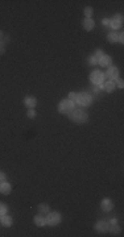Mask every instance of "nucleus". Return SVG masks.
Returning a JSON list of instances; mask_svg holds the SVG:
<instances>
[{"mask_svg":"<svg viewBox=\"0 0 124 237\" xmlns=\"http://www.w3.org/2000/svg\"><path fill=\"white\" fill-rule=\"evenodd\" d=\"M74 108H75V106H74L73 100H62L58 106V111L61 113H70L74 111Z\"/></svg>","mask_w":124,"mask_h":237,"instance_id":"2","label":"nucleus"},{"mask_svg":"<svg viewBox=\"0 0 124 237\" xmlns=\"http://www.w3.org/2000/svg\"><path fill=\"white\" fill-rule=\"evenodd\" d=\"M4 181H5V174L0 171V182H4Z\"/></svg>","mask_w":124,"mask_h":237,"instance_id":"26","label":"nucleus"},{"mask_svg":"<svg viewBox=\"0 0 124 237\" xmlns=\"http://www.w3.org/2000/svg\"><path fill=\"white\" fill-rule=\"evenodd\" d=\"M85 16L87 18H90L91 16H93V8H91V7H86L85 8Z\"/></svg>","mask_w":124,"mask_h":237,"instance_id":"19","label":"nucleus"},{"mask_svg":"<svg viewBox=\"0 0 124 237\" xmlns=\"http://www.w3.org/2000/svg\"><path fill=\"white\" fill-rule=\"evenodd\" d=\"M4 52H5L4 42H1V41H0V55H1V54H4Z\"/></svg>","mask_w":124,"mask_h":237,"instance_id":"23","label":"nucleus"},{"mask_svg":"<svg viewBox=\"0 0 124 237\" xmlns=\"http://www.w3.org/2000/svg\"><path fill=\"white\" fill-rule=\"evenodd\" d=\"M103 88L107 91V92H112V91L115 90V83H114L112 80H110V82H107V83L104 84Z\"/></svg>","mask_w":124,"mask_h":237,"instance_id":"16","label":"nucleus"},{"mask_svg":"<svg viewBox=\"0 0 124 237\" xmlns=\"http://www.w3.org/2000/svg\"><path fill=\"white\" fill-rule=\"evenodd\" d=\"M123 86H124L123 80H119V88H123Z\"/></svg>","mask_w":124,"mask_h":237,"instance_id":"29","label":"nucleus"},{"mask_svg":"<svg viewBox=\"0 0 124 237\" xmlns=\"http://www.w3.org/2000/svg\"><path fill=\"white\" fill-rule=\"evenodd\" d=\"M5 213H7V205L3 204V203H0V217L4 216Z\"/></svg>","mask_w":124,"mask_h":237,"instance_id":"21","label":"nucleus"},{"mask_svg":"<svg viewBox=\"0 0 124 237\" xmlns=\"http://www.w3.org/2000/svg\"><path fill=\"white\" fill-rule=\"evenodd\" d=\"M24 103H25V106L30 109V108H34V107H36L37 100H36V97H33V96H28V97H25Z\"/></svg>","mask_w":124,"mask_h":237,"instance_id":"9","label":"nucleus"},{"mask_svg":"<svg viewBox=\"0 0 124 237\" xmlns=\"http://www.w3.org/2000/svg\"><path fill=\"white\" fill-rule=\"evenodd\" d=\"M46 223V219L42 216V215H37L36 217H34V224H36L37 227H44Z\"/></svg>","mask_w":124,"mask_h":237,"instance_id":"14","label":"nucleus"},{"mask_svg":"<svg viewBox=\"0 0 124 237\" xmlns=\"http://www.w3.org/2000/svg\"><path fill=\"white\" fill-rule=\"evenodd\" d=\"M90 80L93 82L94 84H100L104 80V74H103V72H100V71H98V70H95V71L91 72Z\"/></svg>","mask_w":124,"mask_h":237,"instance_id":"5","label":"nucleus"},{"mask_svg":"<svg viewBox=\"0 0 124 237\" xmlns=\"http://www.w3.org/2000/svg\"><path fill=\"white\" fill-rule=\"evenodd\" d=\"M69 97H70V100H75V99H77V94H75V92H70L69 94Z\"/></svg>","mask_w":124,"mask_h":237,"instance_id":"24","label":"nucleus"},{"mask_svg":"<svg viewBox=\"0 0 124 237\" xmlns=\"http://www.w3.org/2000/svg\"><path fill=\"white\" fill-rule=\"evenodd\" d=\"M94 27H95V23L91 20V18H85V20H83V28H85V30H93Z\"/></svg>","mask_w":124,"mask_h":237,"instance_id":"11","label":"nucleus"},{"mask_svg":"<svg viewBox=\"0 0 124 237\" xmlns=\"http://www.w3.org/2000/svg\"><path fill=\"white\" fill-rule=\"evenodd\" d=\"M59 221H61V215L58 212H53V213L48 212V216H46L48 224H50V225H57V224H59Z\"/></svg>","mask_w":124,"mask_h":237,"instance_id":"4","label":"nucleus"},{"mask_svg":"<svg viewBox=\"0 0 124 237\" xmlns=\"http://www.w3.org/2000/svg\"><path fill=\"white\" fill-rule=\"evenodd\" d=\"M107 38H108L110 42H116V41H117V34L116 33H108V37H107Z\"/></svg>","mask_w":124,"mask_h":237,"instance_id":"20","label":"nucleus"},{"mask_svg":"<svg viewBox=\"0 0 124 237\" xmlns=\"http://www.w3.org/2000/svg\"><path fill=\"white\" fill-rule=\"evenodd\" d=\"M75 100H77V103L81 104V106L87 107L91 104V102H93V97H91V95L87 94V92H81V94H77V99Z\"/></svg>","mask_w":124,"mask_h":237,"instance_id":"3","label":"nucleus"},{"mask_svg":"<svg viewBox=\"0 0 124 237\" xmlns=\"http://www.w3.org/2000/svg\"><path fill=\"white\" fill-rule=\"evenodd\" d=\"M123 24V16L122 15H116L115 17L112 18V20L110 21V25L112 28H115V29H117V28H120Z\"/></svg>","mask_w":124,"mask_h":237,"instance_id":"6","label":"nucleus"},{"mask_svg":"<svg viewBox=\"0 0 124 237\" xmlns=\"http://www.w3.org/2000/svg\"><path fill=\"white\" fill-rule=\"evenodd\" d=\"M34 116H36V112L33 111V108H30L29 111H28V117H29V119H34Z\"/></svg>","mask_w":124,"mask_h":237,"instance_id":"22","label":"nucleus"},{"mask_svg":"<svg viewBox=\"0 0 124 237\" xmlns=\"http://www.w3.org/2000/svg\"><path fill=\"white\" fill-rule=\"evenodd\" d=\"M103 55H104L103 52H102L100 49H98V50H97V55H95V58H97V57H99V58H100V57H103Z\"/></svg>","mask_w":124,"mask_h":237,"instance_id":"25","label":"nucleus"},{"mask_svg":"<svg viewBox=\"0 0 124 237\" xmlns=\"http://www.w3.org/2000/svg\"><path fill=\"white\" fill-rule=\"evenodd\" d=\"M117 75H119V71H117L116 67H114V66H110V67L107 69V77H110L111 79H116Z\"/></svg>","mask_w":124,"mask_h":237,"instance_id":"10","label":"nucleus"},{"mask_svg":"<svg viewBox=\"0 0 124 237\" xmlns=\"http://www.w3.org/2000/svg\"><path fill=\"white\" fill-rule=\"evenodd\" d=\"M1 224H3L4 227H11V225H12V219H11V216H7V215L1 216Z\"/></svg>","mask_w":124,"mask_h":237,"instance_id":"15","label":"nucleus"},{"mask_svg":"<svg viewBox=\"0 0 124 237\" xmlns=\"http://www.w3.org/2000/svg\"><path fill=\"white\" fill-rule=\"evenodd\" d=\"M102 23H103L104 27H108V25H110V20H108V18H103V21H102Z\"/></svg>","mask_w":124,"mask_h":237,"instance_id":"27","label":"nucleus"},{"mask_svg":"<svg viewBox=\"0 0 124 237\" xmlns=\"http://www.w3.org/2000/svg\"><path fill=\"white\" fill-rule=\"evenodd\" d=\"M3 36H4V34H3V32H1V30H0V40H1V38H3Z\"/></svg>","mask_w":124,"mask_h":237,"instance_id":"30","label":"nucleus"},{"mask_svg":"<svg viewBox=\"0 0 124 237\" xmlns=\"http://www.w3.org/2000/svg\"><path fill=\"white\" fill-rule=\"evenodd\" d=\"M95 229L99 230V232H107L108 230V223H106V221H98L95 224Z\"/></svg>","mask_w":124,"mask_h":237,"instance_id":"8","label":"nucleus"},{"mask_svg":"<svg viewBox=\"0 0 124 237\" xmlns=\"http://www.w3.org/2000/svg\"><path fill=\"white\" fill-rule=\"evenodd\" d=\"M39 211H40L41 213H48V212L50 211V208H49V205H48V204L42 203V204L39 205Z\"/></svg>","mask_w":124,"mask_h":237,"instance_id":"18","label":"nucleus"},{"mask_svg":"<svg viewBox=\"0 0 124 237\" xmlns=\"http://www.w3.org/2000/svg\"><path fill=\"white\" fill-rule=\"evenodd\" d=\"M0 192H3V194H9L11 192V185L7 182H1L0 183Z\"/></svg>","mask_w":124,"mask_h":237,"instance_id":"13","label":"nucleus"},{"mask_svg":"<svg viewBox=\"0 0 124 237\" xmlns=\"http://www.w3.org/2000/svg\"><path fill=\"white\" fill-rule=\"evenodd\" d=\"M70 119L78 124H83L88 120V115L83 109H74L73 112H70Z\"/></svg>","mask_w":124,"mask_h":237,"instance_id":"1","label":"nucleus"},{"mask_svg":"<svg viewBox=\"0 0 124 237\" xmlns=\"http://www.w3.org/2000/svg\"><path fill=\"white\" fill-rule=\"evenodd\" d=\"M108 230H110V232H112V233H119L120 228H119V225H117V223H111L108 225Z\"/></svg>","mask_w":124,"mask_h":237,"instance_id":"17","label":"nucleus"},{"mask_svg":"<svg viewBox=\"0 0 124 237\" xmlns=\"http://www.w3.org/2000/svg\"><path fill=\"white\" fill-rule=\"evenodd\" d=\"M88 62H90V63H93V65H94V63H97L98 61H97V58H95V57H91V58L88 59Z\"/></svg>","mask_w":124,"mask_h":237,"instance_id":"28","label":"nucleus"},{"mask_svg":"<svg viewBox=\"0 0 124 237\" xmlns=\"http://www.w3.org/2000/svg\"><path fill=\"white\" fill-rule=\"evenodd\" d=\"M112 208H114V204L110 199H103V200H102V210L103 211L110 212V211H112Z\"/></svg>","mask_w":124,"mask_h":237,"instance_id":"7","label":"nucleus"},{"mask_svg":"<svg viewBox=\"0 0 124 237\" xmlns=\"http://www.w3.org/2000/svg\"><path fill=\"white\" fill-rule=\"evenodd\" d=\"M111 62H112V59H111L110 55H106V54H104L103 57H100V58H99L100 66H104V67H106V66H110Z\"/></svg>","mask_w":124,"mask_h":237,"instance_id":"12","label":"nucleus"}]
</instances>
